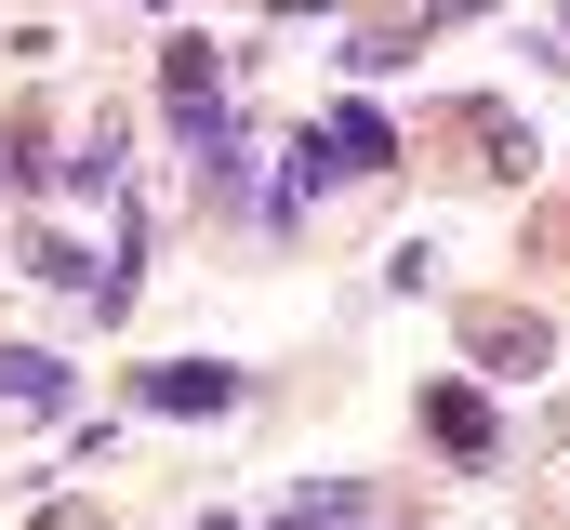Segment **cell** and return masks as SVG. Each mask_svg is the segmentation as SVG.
Wrapping results in <instances>:
<instances>
[{
    "label": "cell",
    "instance_id": "7a4b0ae2",
    "mask_svg": "<svg viewBox=\"0 0 570 530\" xmlns=\"http://www.w3.org/2000/svg\"><path fill=\"white\" fill-rule=\"evenodd\" d=\"M412 411H425V438L451 451V464H464V478H491V464H504V424H491V398H478V385L425 372V398H412Z\"/></svg>",
    "mask_w": 570,
    "mask_h": 530
},
{
    "label": "cell",
    "instance_id": "52a82bcc",
    "mask_svg": "<svg viewBox=\"0 0 570 530\" xmlns=\"http://www.w3.org/2000/svg\"><path fill=\"white\" fill-rule=\"evenodd\" d=\"M0 199H53V159H40L27 120H0Z\"/></svg>",
    "mask_w": 570,
    "mask_h": 530
},
{
    "label": "cell",
    "instance_id": "3957f363",
    "mask_svg": "<svg viewBox=\"0 0 570 530\" xmlns=\"http://www.w3.org/2000/svg\"><path fill=\"white\" fill-rule=\"evenodd\" d=\"M159 107H173V146H199V132L239 107L226 67H213V40H159Z\"/></svg>",
    "mask_w": 570,
    "mask_h": 530
},
{
    "label": "cell",
    "instance_id": "6da1fadb",
    "mask_svg": "<svg viewBox=\"0 0 570 530\" xmlns=\"http://www.w3.org/2000/svg\"><path fill=\"white\" fill-rule=\"evenodd\" d=\"M239 398H253L239 359H146V372H134V411H159V424H199V411L226 424Z\"/></svg>",
    "mask_w": 570,
    "mask_h": 530
},
{
    "label": "cell",
    "instance_id": "ba28073f",
    "mask_svg": "<svg viewBox=\"0 0 570 530\" xmlns=\"http://www.w3.org/2000/svg\"><path fill=\"white\" fill-rule=\"evenodd\" d=\"M134 13H173V0H134Z\"/></svg>",
    "mask_w": 570,
    "mask_h": 530
},
{
    "label": "cell",
    "instance_id": "8992f818",
    "mask_svg": "<svg viewBox=\"0 0 570 530\" xmlns=\"http://www.w3.org/2000/svg\"><path fill=\"white\" fill-rule=\"evenodd\" d=\"M478 359H491V385H531V372L558 359V332H544V318H478Z\"/></svg>",
    "mask_w": 570,
    "mask_h": 530
},
{
    "label": "cell",
    "instance_id": "277c9868",
    "mask_svg": "<svg viewBox=\"0 0 570 530\" xmlns=\"http://www.w3.org/2000/svg\"><path fill=\"white\" fill-rule=\"evenodd\" d=\"M0 411H13V424H67V411H80V359H53V345H0Z\"/></svg>",
    "mask_w": 570,
    "mask_h": 530
},
{
    "label": "cell",
    "instance_id": "5b68a950",
    "mask_svg": "<svg viewBox=\"0 0 570 530\" xmlns=\"http://www.w3.org/2000/svg\"><path fill=\"white\" fill-rule=\"evenodd\" d=\"M134 186V132L120 120H94L80 146H67V173H53V199H120Z\"/></svg>",
    "mask_w": 570,
    "mask_h": 530
}]
</instances>
